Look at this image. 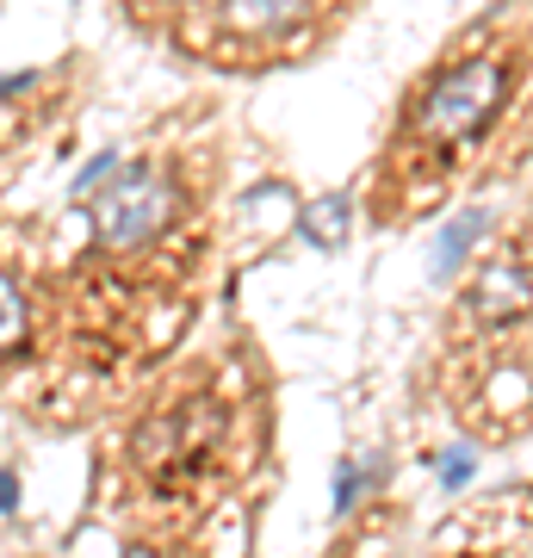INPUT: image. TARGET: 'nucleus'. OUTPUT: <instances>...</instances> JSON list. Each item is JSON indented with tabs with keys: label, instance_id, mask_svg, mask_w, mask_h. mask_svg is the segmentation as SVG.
<instances>
[{
	"label": "nucleus",
	"instance_id": "f257e3e1",
	"mask_svg": "<svg viewBox=\"0 0 533 558\" xmlns=\"http://www.w3.org/2000/svg\"><path fill=\"white\" fill-rule=\"evenodd\" d=\"M502 94H509V69H502L496 57L459 62L453 75H440L435 87L422 94V106H415V131L435 137V143H465L502 112Z\"/></svg>",
	"mask_w": 533,
	"mask_h": 558
},
{
	"label": "nucleus",
	"instance_id": "f03ea898",
	"mask_svg": "<svg viewBox=\"0 0 533 558\" xmlns=\"http://www.w3.org/2000/svg\"><path fill=\"white\" fill-rule=\"evenodd\" d=\"M174 218V180L161 174L156 161H137V168H119V180L99 193L94 223L106 248H143L156 242Z\"/></svg>",
	"mask_w": 533,
	"mask_h": 558
},
{
	"label": "nucleus",
	"instance_id": "7ed1b4c3",
	"mask_svg": "<svg viewBox=\"0 0 533 558\" xmlns=\"http://www.w3.org/2000/svg\"><path fill=\"white\" fill-rule=\"evenodd\" d=\"M298 230H304V242H311V248H323V255H336L341 242L354 236V205L341 199V193H329V199L304 205V218H298Z\"/></svg>",
	"mask_w": 533,
	"mask_h": 558
},
{
	"label": "nucleus",
	"instance_id": "20e7f679",
	"mask_svg": "<svg viewBox=\"0 0 533 558\" xmlns=\"http://www.w3.org/2000/svg\"><path fill=\"white\" fill-rule=\"evenodd\" d=\"M472 304L484 311V317H514L521 304H528V279H521V267H484V279H477Z\"/></svg>",
	"mask_w": 533,
	"mask_h": 558
},
{
	"label": "nucleus",
	"instance_id": "39448f33",
	"mask_svg": "<svg viewBox=\"0 0 533 558\" xmlns=\"http://www.w3.org/2000/svg\"><path fill=\"white\" fill-rule=\"evenodd\" d=\"M484 223H490V211H477V205H472V211H459V218L440 230V236H435V260H428V267H435V279H447L459 260L472 255V242L484 236Z\"/></svg>",
	"mask_w": 533,
	"mask_h": 558
},
{
	"label": "nucleus",
	"instance_id": "423d86ee",
	"mask_svg": "<svg viewBox=\"0 0 533 558\" xmlns=\"http://www.w3.org/2000/svg\"><path fill=\"white\" fill-rule=\"evenodd\" d=\"M223 20L237 25V32H286V25L304 20V7H286V0H261V7H249V0H237V7H223Z\"/></svg>",
	"mask_w": 533,
	"mask_h": 558
},
{
	"label": "nucleus",
	"instance_id": "0eeeda50",
	"mask_svg": "<svg viewBox=\"0 0 533 558\" xmlns=\"http://www.w3.org/2000/svg\"><path fill=\"white\" fill-rule=\"evenodd\" d=\"M378 472H385L378 459H366V465H341V472H336V515H348V509L366 497V484H373Z\"/></svg>",
	"mask_w": 533,
	"mask_h": 558
},
{
	"label": "nucleus",
	"instance_id": "6e6552de",
	"mask_svg": "<svg viewBox=\"0 0 533 558\" xmlns=\"http://www.w3.org/2000/svg\"><path fill=\"white\" fill-rule=\"evenodd\" d=\"M20 336H25V299H20V286L0 274V354H7Z\"/></svg>",
	"mask_w": 533,
	"mask_h": 558
},
{
	"label": "nucleus",
	"instance_id": "1a4fd4ad",
	"mask_svg": "<svg viewBox=\"0 0 533 558\" xmlns=\"http://www.w3.org/2000/svg\"><path fill=\"white\" fill-rule=\"evenodd\" d=\"M435 472H440V484H447V490H459V484H472L477 453H472V447H447V453L435 459Z\"/></svg>",
	"mask_w": 533,
	"mask_h": 558
},
{
	"label": "nucleus",
	"instance_id": "9d476101",
	"mask_svg": "<svg viewBox=\"0 0 533 558\" xmlns=\"http://www.w3.org/2000/svg\"><path fill=\"white\" fill-rule=\"evenodd\" d=\"M99 180H119V156H112V149H106V156H94L87 168H81V174H75V193H94Z\"/></svg>",
	"mask_w": 533,
	"mask_h": 558
},
{
	"label": "nucleus",
	"instance_id": "9b49d317",
	"mask_svg": "<svg viewBox=\"0 0 533 558\" xmlns=\"http://www.w3.org/2000/svg\"><path fill=\"white\" fill-rule=\"evenodd\" d=\"M32 81H38V75H32V69H20V75H7V81H0V94H25Z\"/></svg>",
	"mask_w": 533,
	"mask_h": 558
},
{
	"label": "nucleus",
	"instance_id": "f8f14e48",
	"mask_svg": "<svg viewBox=\"0 0 533 558\" xmlns=\"http://www.w3.org/2000/svg\"><path fill=\"white\" fill-rule=\"evenodd\" d=\"M13 497H20V484H13V472H0V509H13Z\"/></svg>",
	"mask_w": 533,
	"mask_h": 558
},
{
	"label": "nucleus",
	"instance_id": "ddd939ff",
	"mask_svg": "<svg viewBox=\"0 0 533 558\" xmlns=\"http://www.w3.org/2000/svg\"><path fill=\"white\" fill-rule=\"evenodd\" d=\"M124 558H156V553H149V546H131V553H124Z\"/></svg>",
	"mask_w": 533,
	"mask_h": 558
}]
</instances>
